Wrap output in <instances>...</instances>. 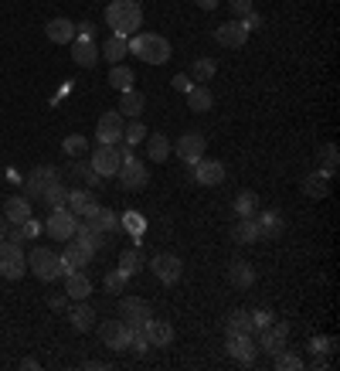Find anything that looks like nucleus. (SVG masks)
Returning <instances> with one entry per match:
<instances>
[{
    "mask_svg": "<svg viewBox=\"0 0 340 371\" xmlns=\"http://www.w3.org/2000/svg\"><path fill=\"white\" fill-rule=\"evenodd\" d=\"M106 24L112 28V34H137V28L143 24V11H139L137 0H112L106 7Z\"/></svg>",
    "mask_w": 340,
    "mask_h": 371,
    "instance_id": "f257e3e1",
    "label": "nucleus"
},
{
    "mask_svg": "<svg viewBox=\"0 0 340 371\" xmlns=\"http://www.w3.org/2000/svg\"><path fill=\"white\" fill-rule=\"evenodd\" d=\"M129 51L147 65H167L170 62V41L160 38V34H150V31L129 38Z\"/></svg>",
    "mask_w": 340,
    "mask_h": 371,
    "instance_id": "f03ea898",
    "label": "nucleus"
},
{
    "mask_svg": "<svg viewBox=\"0 0 340 371\" xmlns=\"http://www.w3.org/2000/svg\"><path fill=\"white\" fill-rule=\"evenodd\" d=\"M28 266H31V273L38 279H45V283H51V279H58V276H65V266H62V256L58 252H51V249H45V246H38L28 256Z\"/></svg>",
    "mask_w": 340,
    "mask_h": 371,
    "instance_id": "7ed1b4c3",
    "label": "nucleus"
},
{
    "mask_svg": "<svg viewBox=\"0 0 340 371\" xmlns=\"http://www.w3.org/2000/svg\"><path fill=\"white\" fill-rule=\"evenodd\" d=\"M116 177H119L123 191H143V187L150 184V170H147V164L137 160L129 150H123V164H119V170H116Z\"/></svg>",
    "mask_w": 340,
    "mask_h": 371,
    "instance_id": "20e7f679",
    "label": "nucleus"
},
{
    "mask_svg": "<svg viewBox=\"0 0 340 371\" xmlns=\"http://www.w3.org/2000/svg\"><path fill=\"white\" fill-rule=\"evenodd\" d=\"M150 317H154V310H150L147 300H139V296H123L119 300V320L129 330H143V327L150 324Z\"/></svg>",
    "mask_w": 340,
    "mask_h": 371,
    "instance_id": "39448f33",
    "label": "nucleus"
},
{
    "mask_svg": "<svg viewBox=\"0 0 340 371\" xmlns=\"http://www.w3.org/2000/svg\"><path fill=\"white\" fill-rule=\"evenodd\" d=\"M24 269H28V259H24L21 246L7 242V239H0V276L4 279H21L24 276Z\"/></svg>",
    "mask_w": 340,
    "mask_h": 371,
    "instance_id": "423d86ee",
    "label": "nucleus"
},
{
    "mask_svg": "<svg viewBox=\"0 0 340 371\" xmlns=\"http://www.w3.org/2000/svg\"><path fill=\"white\" fill-rule=\"evenodd\" d=\"M75 225H78V215H72L68 208H51V215H48V221H45V232L51 235V239H58V242H72Z\"/></svg>",
    "mask_w": 340,
    "mask_h": 371,
    "instance_id": "0eeeda50",
    "label": "nucleus"
},
{
    "mask_svg": "<svg viewBox=\"0 0 340 371\" xmlns=\"http://www.w3.org/2000/svg\"><path fill=\"white\" fill-rule=\"evenodd\" d=\"M89 164L95 167L99 177H116V170H119V164H123V150H119L116 143H99Z\"/></svg>",
    "mask_w": 340,
    "mask_h": 371,
    "instance_id": "6e6552de",
    "label": "nucleus"
},
{
    "mask_svg": "<svg viewBox=\"0 0 340 371\" xmlns=\"http://www.w3.org/2000/svg\"><path fill=\"white\" fill-rule=\"evenodd\" d=\"M62 177H58V170L51 167V164H38V167L28 174V181H24V191H28V198H41L51 184H58Z\"/></svg>",
    "mask_w": 340,
    "mask_h": 371,
    "instance_id": "1a4fd4ad",
    "label": "nucleus"
},
{
    "mask_svg": "<svg viewBox=\"0 0 340 371\" xmlns=\"http://www.w3.org/2000/svg\"><path fill=\"white\" fill-rule=\"evenodd\" d=\"M204 150H208V140H204V133H198V130H187L184 137L177 140V157L184 160L187 167H194L204 157Z\"/></svg>",
    "mask_w": 340,
    "mask_h": 371,
    "instance_id": "9d476101",
    "label": "nucleus"
},
{
    "mask_svg": "<svg viewBox=\"0 0 340 371\" xmlns=\"http://www.w3.org/2000/svg\"><path fill=\"white\" fill-rule=\"evenodd\" d=\"M150 269H154L156 279H160V283H167V286H174L177 279L184 276V263H181V256H170V252L154 256V259H150Z\"/></svg>",
    "mask_w": 340,
    "mask_h": 371,
    "instance_id": "9b49d317",
    "label": "nucleus"
},
{
    "mask_svg": "<svg viewBox=\"0 0 340 371\" xmlns=\"http://www.w3.org/2000/svg\"><path fill=\"white\" fill-rule=\"evenodd\" d=\"M123 113L119 109H109V113H102L99 116V126H95V137H99V143H119L123 140Z\"/></svg>",
    "mask_w": 340,
    "mask_h": 371,
    "instance_id": "f8f14e48",
    "label": "nucleus"
},
{
    "mask_svg": "<svg viewBox=\"0 0 340 371\" xmlns=\"http://www.w3.org/2000/svg\"><path fill=\"white\" fill-rule=\"evenodd\" d=\"M286 338H289V327L286 324H272L269 327H259V351H265V355H279L282 348H286Z\"/></svg>",
    "mask_w": 340,
    "mask_h": 371,
    "instance_id": "ddd939ff",
    "label": "nucleus"
},
{
    "mask_svg": "<svg viewBox=\"0 0 340 371\" xmlns=\"http://www.w3.org/2000/svg\"><path fill=\"white\" fill-rule=\"evenodd\" d=\"M99 338H102V344H106L109 351H126L129 348V327L123 320H102Z\"/></svg>",
    "mask_w": 340,
    "mask_h": 371,
    "instance_id": "4468645a",
    "label": "nucleus"
},
{
    "mask_svg": "<svg viewBox=\"0 0 340 371\" xmlns=\"http://www.w3.org/2000/svg\"><path fill=\"white\" fill-rule=\"evenodd\" d=\"M194 181H198V184H204V187H215V184H221V181H225V164H221V160H198V164H194Z\"/></svg>",
    "mask_w": 340,
    "mask_h": 371,
    "instance_id": "2eb2a0df",
    "label": "nucleus"
},
{
    "mask_svg": "<svg viewBox=\"0 0 340 371\" xmlns=\"http://www.w3.org/2000/svg\"><path fill=\"white\" fill-rule=\"evenodd\" d=\"M215 41L221 48H242L248 41L245 24H242V21H228V24H221V28L215 31Z\"/></svg>",
    "mask_w": 340,
    "mask_h": 371,
    "instance_id": "dca6fc26",
    "label": "nucleus"
},
{
    "mask_svg": "<svg viewBox=\"0 0 340 371\" xmlns=\"http://www.w3.org/2000/svg\"><path fill=\"white\" fill-rule=\"evenodd\" d=\"M228 355H232L235 361H242V365H252L255 355H259V348H255L252 334H232V338H228Z\"/></svg>",
    "mask_w": 340,
    "mask_h": 371,
    "instance_id": "f3484780",
    "label": "nucleus"
},
{
    "mask_svg": "<svg viewBox=\"0 0 340 371\" xmlns=\"http://www.w3.org/2000/svg\"><path fill=\"white\" fill-rule=\"evenodd\" d=\"M89 293H92L89 276H85L82 269H68V273H65V296H68V300H89Z\"/></svg>",
    "mask_w": 340,
    "mask_h": 371,
    "instance_id": "a211bd4d",
    "label": "nucleus"
},
{
    "mask_svg": "<svg viewBox=\"0 0 340 371\" xmlns=\"http://www.w3.org/2000/svg\"><path fill=\"white\" fill-rule=\"evenodd\" d=\"M92 249H85L82 242H75L72 239V246H65V252H62V266H65V273L68 269H85V266L92 263Z\"/></svg>",
    "mask_w": 340,
    "mask_h": 371,
    "instance_id": "6ab92c4d",
    "label": "nucleus"
},
{
    "mask_svg": "<svg viewBox=\"0 0 340 371\" xmlns=\"http://www.w3.org/2000/svg\"><path fill=\"white\" fill-rule=\"evenodd\" d=\"M4 218H7L11 225H24V221L31 218V198H28V194H24V198H21V194L7 198V202H4Z\"/></svg>",
    "mask_w": 340,
    "mask_h": 371,
    "instance_id": "aec40b11",
    "label": "nucleus"
},
{
    "mask_svg": "<svg viewBox=\"0 0 340 371\" xmlns=\"http://www.w3.org/2000/svg\"><path fill=\"white\" fill-rule=\"evenodd\" d=\"M48 41L51 45H72L75 41V24L68 21V17H55V21H48Z\"/></svg>",
    "mask_w": 340,
    "mask_h": 371,
    "instance_id": "412c9836",
    "label": "nucleus"
},
{
    "mask_svg": "<svg viewBox=\"0 0 340 371\" xmlns=\"http://www.w3.org/2000/svg\"><path fill=\"white\" fill-rule=\"evenodd\" d=\"M72 58H75V65H82V68H92V65L99 62V45H95L92 38H75V41H72Z\"/></svg>",
    "mask_w": 340,
    "mask_h": 371,
    "instance_id": "4be33fe9",
    "label": "nucleus"
},
{
    "mask_svg": "<svg viewBox=\"0 0 340 371\" xmlns=\"http://www.w3.org/2000/svg\"><path fill=\"white\" fill-rule=\"evenodd\" d=\"M143 334L150 340V348H167L170 340H174V324L170 320H154L150 317V324L143 327Z\"/></svg>",
    "mask_w": 340,
    "mask_h": 371,
    "instance_id": "5701e85b",
    "label": "nucleus"
},
{
    "mask_svg": "<svg viewBox=\"0 0 340 371\" xmlns=\"http://www.w3.org/2000/svg\"><path fill=\"white\" fill-rule=\"evenodd\" d=\"M99 208V202H95L92 191H68V211L78 218H89Z\"/></svg>",
    "mask_w": 340,
    "mask_h": 371,
    "instance_id": "b1692460",
    "label": "nucleus"
},
{
    "mask_svg": "<svg viewBox=\"0 0 340 371\" xmlns=\"http://www.w3.org/2000/svg\"><path fill=\"white\" fill-rule=\"evenodd\" d=\"M228 283H232L235 290H248V286L255 283V269H252V263L235 259V263L228 266Z\"/></svg>",
    "mask_w": 340,
    "mask_h": 371,
    "instance_id": "393cba45",
    "label": "nucleus"
},
{
    "mask_svg": "<svg viewBox=\"0 0 340 371\" xmlns=\"http://www.w3.org/2000/svg\"><path fill=\"white\" fill-rule=\"evenodd\" d=\"M303 191L309 198H326L330 194V170H313L303 177Z\"/></svg>",
    "mask_w": 340,
    "mask_h": 371,
    "instance_id": "a878e982",
    "label": "nucleus"
},
{
    "mask_svg": "<svg viewBox=\"0 0 340 371\" xmlns=\"http://www.w3.org/2000/svg\"><path fill=\"white\" fill-rule=\"evenodd\" d=\"M75 242H82L85 249H92V252H99L102 249V232L95 229L92 221H78L75 225V235H72Z\"/></svg>",
    "mask_w": 340,
    "mask_h": 371,
    "instance_id": "bb28decb",
    "label": "nucleus"
},
{
    "mask_svg": "<svg viewBox=\"0 0 340 371\" xmlns=\"http://www.w3.org/2000/svg\"><path fill=\"white\" fill-rule=\"evenodd\" d=\"M68 320H72V327H75L78 334H85V330L95 327V310L89 303H75V307L68 310Z\"/></svg>",
    "mask_w": 340,
    "mask_h": 371,
    "instance_id": "cd10ccee",
    "label": "nucleus"
},
{
    "mask_svg": "<svg viewBox=\"0 0 340 371\" xmlns=\"http://www.w3.org/2000/svg\"><path fill=\"white\" fill-rule=\"evenodd\" d=\"M129 55V38H123V34H112L106 45H102V58L112 65H119Z\"/></svg>",
    "mask_w": 340,
    "mask_h": 371,
    "instance_id": "c85d7f7f",
    "label": "nucleus"
},
{
    "mask_svg": "<svg viewBox=\"0 0 340 371\" xmlns=\"http://www.w3.org/2000/svg\"><path fill=\"white\" fill-rule=\"evenodd\" d=\"M225 330L232 338V334H255L259 327L252 324V310H235L232 317H228V324H225Z\"/></svg>",
    "mask_w": 340,
    "mask_h": 371,
    "instance_id": "c756f323",
    "label": "nucleus"
},
{
    "mask_svg": "<svg viewBox=\"0 0 340 371\" xmlns=\"http://www.w3.org/2000/svg\"><path fill=\"white\" fill-rule=\"evenodd\" d=\"M235 242H242V246H252V242H259L262 235H259V221L255 215L252 218H238V225H235Z\"/></svg>",
    "mask_w": 340,
    "mask_h": 371,
    "instance_id": "7c9ffc66",
    "label": "nucleus"
},
{
    "mask_svg": "<svg viewBox=\"0 0 340 371\" xmlns=\"http://www.w3.org/2000/svg\"><path fill=\"white\" fill-rule=\"evenodd\" d=\"M187 106L194 109V113H208V109L215 106V95H211V89H204V85H191L187 89Z\"/></svg>",
    "mask_w": 340,
    "mask_h": 371,
    "instance_id": "2f4dec72",
    "label": "nucleus"
},
{
    "mask_svg": "<svg viewBox=\"0 0 340 371\" xmlns=\"http://www.w3.org/2000/svg\"><path fill=\"white\" fill-rule=\"evenodd\" d=\"M147 157H150L154 164H164L170 157V140L164 137V133H154V137L147 133Z\"/></svg>",
    "mask_w": 340,
    "mask_h": 371,
    "instance_id": "473e14b6",
    "label": "nucleus"
},
{
    "mask_svg": "<svg viewBox=\"0 0 340 371\" xmlns=\"http://www.w3.org/2000/svg\"><path fill=\"white\" fill-rule=\"evenodd\" d=\"M143 106H147V99H143V93H137V89H126L123 99H119V113L129 116V120H139Z\"/></svg>",
    "mask_w": 340,
    "mask_h": 371,
    "instance_id": "72a5a7b5",
    "label": "nucleus"
},
{
    "mask_svg": "<svg viewBox=\"0 0 340 371\" xmlns=\"http://www.w3.org/2000/svg\"><path fill=\"white\" fill-rule=\"evenodd\" d=\"M255 221H259V235L262 239H279L282 235V218H279V211H265V215H255Z\"/></svg>",
    "mask_w": 340,
    "mask_h": 371,
    "instance_id": "f704fd0d",
    "label": "nucleus"
},
{
    "mask_svg": "<svg viewBox=\"0 0 340 371\" xmlns=\"http://www.w3.org/2000/svg\"><path fill=\"white\" fill-rule=\"evenodd\" d=\"M119 269H123L126 276H137L139 269H143V249L139 246L123 249V252H119Z\"/></svg>",
    "mask_w": 340,
    "mask_h": 371,
    "instance_id": "c9c22d12",
    "label": "nucleus"
},
{
    "mask_svg": "<svg viewBox=\"0 0 340 371\" xmlns=\"http://www.w3.org/2000/svg\"><path fill=\"white\" fill-rule=\"evenodd\" d=\"M89 221H92L99 232H116L119 229V215L112 208H95L92 215H89Z\"/></svg>",
    "mask_w": 340,
    "mask_h": 371,
    "instance_id": "e433bc0d",
    "label": "nucleus"
},
{
    "mask_svg": "<svg viewBox=\"0 0 340 371\" xmlns=\"http://www.w3.org/2000/svg\"><path fill=\"white\" fill-rule=\"evenodd\" d=\"M235 215L238 218L259 215V194H255V191H242V194L235 198Z\"/></svg>",
    "mask_w": 340,
    "mask_h": 371,
    "instance_id": "4c0bfd02",
    "label": "nucleus"
},
{
    "mask_svg": "<svg viewBox=\"0 0 340 371\" xmlns=\"http://www.w3.org/2000/svg\"><path fill=\"white\" fill-rule=\"evenodd\" d=\"M133 82H137L133 68H126V65H112V72H109V85H112V89L126 93V89H133Z\"/></svg>",
    "mask_w": 340,
    "mask_h": 371,
    "instance_id": "58836bf2",
    "label": "nucleus"
},
{
    "mask_svg": "<svg viewBox=\"0 0 340 371\" xmlns=\"http://www.w3.org/2000/svg\"><path fill=\"white\" fill-rule=\"evenodd\" d=\"M41 202H45L48 208H68V187H65L62 181H58V184H51L45 194H41Z\"/></svg>",
    "mask_w": 340,
    "mask_h": 371,
    "instance_id": "ea45409f",
    "label": "nucleus"
},
{
    "mask_svg": "<svg viewBox=\"0 0 340 371\" xmlns=\"http://www.w3.org/2000/svg\"><path fill=\"white\" fill-rule=\"evenodd\" d=\"M215 72H218L215 58H198V62H194V68H191L194 82H211V78H215Z\"/></svg>",
    "mask_w": 340,
    "mask_h": 371,
    "instance_id": "a19ab883",
    "label": "nucleus"
},
{
    "mask_svg": "<svg viewBox=\"0 0 340 371\" xmlns=\"http://www.w3.org/2000/svg\"><path fill=\"white\" fill-rule=\"evenodd\" d=\"M126 273L123 269H112V273H106V279H102V286H106V293H112V296H123V290H126Z\"/></svg>",
    "mask_w": 340,
    "mask_h": 371,
    "instance_id": "79ce46f5",
    "label": "nucleus"
},
{
    "mask_svg": "<svg viewBox=\"0 0 340 371\" xmlns=\"http://www.w3.org/2000/svg\"><path fill=\"white\" fill-rule=\"evenodd\" d=\"M320 160H324V170H337V160H340V154H337V143H324L320 147Z\"/></svg>",
    "mask_w": 340,
    "mask_h": 371,
    "instance_id": "37998d69",
    "label": "nucleus"
},
{
    "mask_svg": "<svg viewBox=\"0 0 340 371\" xmlns=\"http://www.w3.org/2000/svg\"><path fill=\"white\" fill-rule=\"evenodd\" d=\"M123 140L129 143V147H133V143H143V140H147V126L139 123V120H133V123L123 130Z\"/></svg>",
    "mask_w": 340,
    "mask_h": 371,
    "instance_id": "c03bdc74",
    "label": "nucleus"
},
{
    "mask_svg": "<svg viewBox=\"0 0 340 371\" xmlns=\"http://www.w3.org/2000/svg\"><path fill=\"white\" fill-rule=\"evenodd\" d=\"M276 368H279V371H299V368H303V361H299L296 355H289V351L282 348V351L276 355Z\"/></svg>",
    "mask_w": 340,
    "mask_h": 371,
    "instance_id": "a18cd8bd",
    "label": "nucleus"
},
{
    "mask_svg": "<svg viewBox=\"0 0 340 371\" xmlns=\"http://www.w3.org/2000/svg\"><path fill=\"white\" fill-rule=\"evenodd\" d=\"M72 170H75V174H78V177H82V181H85V184H89V187H95V184H99V181H102V177L95 174V167H92V164H78V160H75V164H72Z\"/></svg>",
    "mask_w": 340,
    "mask_h": 371,
    "instance_id": "49530a36",
    "label": "nucleus"
},
{
    "mask_svg": "<svg viewBox=\"0 0 340 371\" xmlns=\"http://www.w3.org/2000/svg\"><path fill=\"white\" fill-rule=\"evenodd\" d=\"M129 348H133V355H147L150 351V340H147V334L143 330H129Z\"/></svg>",
    "mask_w": 340,
    "mask_h": 371,
    "instance_id": "de8ad7c7",
    "label": "nucleus"
},
{
    "mask_svg": "<svg viewBox=\"0 0 340 371\" xmlns=\"http://www.w3.org/2000/svg\"><path fill=\"white\" fill-rule=\"evenodd\" d=\"M119 225H126V229H129L133 235H139L143 229H147V225H143V215H139V211H126V215H119Z\"/></svg>",
    "mask_w": 340,
    "mask_h": 371,
    "instance_id": "09e8293b",
    "label": "nucleus"
},
{
    "mask_svg": "<svg viewBox=\"0 0 340 371\" xmlns=\"http://www.w3.org/2000/svg\"><path fill=\"white\" fill-rule=\"evenodd\" d=\"M85 147H89V143H85V137H65V154L68 157H82L85 154Z\"/></svg>",
    "mask_w": 340,
    "mask_h": 371,
    "instance_id": "8fccbe9b",
    "label": "nucleus"
},
{
    "mask_svg": "<svg viewBox=\"0 0 340 371\" xmlns=\"http://www.w3.org/2000/svg\"><path fill=\"white\" fill-rule=\"evenodd\" d=\"M252 324H255V327H269V324H272V310H269V307L252 310Z\"/></svg>",
    "mask_w": 340,
    "mask_h": 371,
    "instance_id": "3c124183",
    "label": "nucleus"
},
{
    "mask_svg": "<svg viewBox=\"0 0 340 371\" xmlns=\"http://www.w3.org/2000/svg\"><path fill=\"white\" fill-rule=\"evenodd\" d=\"M228 7H232L235 17H245L248 11H255V7H252V0H228Z\"/></svg>",
    "mask_w": 340,
    "mask_h": 371,
    "instance_id": "603ef678",
    "label": "nucleus"
},
{
    "mask_svg": "<svg viewBox=\"0 0 340 371\" xmlns=\"http://www.w3.org/2000/svg\"><path fill=\"white\" fill-rule=\"evenodd\" d=\"M242 24H245V31L252 34V31H255V28H262V14H259V11H248Z\"/></svg>",
    "mask_w": 340,
    "mask_h": 371,
    "instance_id": "864d4df0",
    "label": "nucleus"
},
{
    "mask_svg": "<svg viewBox=\"0 0 340 371\" xmlns=\"http://www.w3.org/2000/svg\"><path fill=\"white\" fill-rule=\"evenodd\" d=\"M75 38H92L95 41V24L92 21H82V24L75 28Z\"/></svg>",
    "mask_w": 340,
    "mask_h": 371,
    "instance_id": "5fc2aeb1",
    "label": "nucleus"
},
{
    "mask_svg": "<svg viewBox=\"0 0 340 371\" xmlns=\"http://www.w3.org/2000/svg\"><path fill=\"white\" fill-rule=\"evenodd\" d=\"M7 242H14V246H24V229H21V225H11V229H7Z\"/></svg>",
    "mask_w": 340,
    "mask_h": 371,
    "instance_id": "6e6d98bb",
    "label": "nucleus"
},
{
    "mask_svg": "<svg viewBox=\"0 0 340 371\" xmlns=\"http://www.w3.org/2000/svg\"><path fill=\"white\" fill-rule=\"evenodd\" d=\"M170 85H174L177 93H187V89H191V78H187L184 72H181V75H174V82H170Z\"/></svg>",
    "mask_w": 340,
    "mask_h": 371,
    "instance_id": "4d7b16f0",
    "label": "nucleus"
},
{
    "mask_svg": "<svg viewBox=\"0 0 340 371\" xmlns=\"http://www.w3.org/2000/svg\"><path fill=\"white\" fill-rule=\"evenodd\" d=\"M21 229H24V239H31V235H38V232H41V225H38L34 218H28V221H24Z\"/></svg>",
    "mask_w": 340,
    "mask_h": 371,
    "instance_id": "13d9d810",
    "label": "nucleus"
},
{
    "mask_svg": "<svg viewBox=\"0 0 340 371\" xmlns=\"http://www.w3.org/2000/svg\"><path fill=\"white\" fill-rule=\"evenodd\" d=\"M65 300H68V296H65V293L48 296V307H51V310H65Z\"/></svg>",
    "mask_w": 340,
    "mask_h": 371,
    "instance_id": "bf43d9fd",
    "label": "nucleus"
},
{
    "mask_svg": "<svg viewBox=\"0 0 340 371\" xmlns=\"http://www.w3.org/2000/svg\"><path fill=\"white\" fill-rule=\"evenodd\" d=\"M198 7H201V11H215L218 0H198Z\"/></svg>",
    "mask_w": 340,
    "mask_h": 371,
    "instance_id": "052dcab7",
    "label": "nucleus"
},
{
    "mask_svg": "<svg viewBox=\"0 0 340 371\" xmlns=\"http://www.w3.org/2000/svg\"><path fill=\"white\" fill-rule=\"evenodd\" d=\"M21 368H24V371H34V368H38V361H34V357H24V361H21Z\"/></svg>",
    "mask_w": 340,
    "mask_h": 371,
    "instance_id": "680f3d73",
    "label": "nucleus"
},
{
    "mask_svg": "<svg viewBox=\"0 0 340 371\" xmlns=\"http://www.w3.org/2000/svg\"><path fill=\"white\" fill-rule=\"evenodd\" d=\"M7 229H11V221H7V218L0 215V239H7Z\"/></svg>",
    "mask_w": 340,
    "mask_h": 371,
    "instance_id": "e2e57ef3",
    "label": "nucleus"
},
{
    "mask_svg": "<svg viewBox=\"0 0 340 371\" xmlns=\"http://www.w3.org/2000/svg\"><path fill=\"white\" fill-rule=\"evenodd\" d=\"M137 4H139V0H137Z\"/></svg>",
    "mask_w": 340,
    "mask_h": 371,
    "instance_id": "0e129e2a",
    "label": "nucleus"
}]
</instances>
